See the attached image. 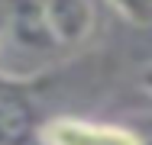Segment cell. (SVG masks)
<instances>
[{"label":"cell","instance_id":"obj_4","mask_svg":"<svg viewBox=\"0 0 152 145\" xmlns=\"http://www.w3.org/2000/svg\"><path fill=\"white\" fill-rule=\"evenodd\" d=\"M32 139H39L32 103L20 90V81L0 74V145H29Z\"/></svg>","mask_w":152,"mask_h":145},{"label":"cell","instance_id":"obj_1","mask_svg":"<svg viewBox=\"0 0 152 145\" xmlns=\"http://www.w3.org/2000/svg\"><path fill=\"white\" fill-rule=\"evenodd\" d=\"M0 52L13 55V68L7 78L20 81L32 71L65 58L45 26L42 0H3L0 7Z\"/></svg>","mask_w":152,"mask_h":145},{"label":"cell","instance_id":"obj_2","mask_svg":"<svg viewBox=\"0 0 152 145\" xmlns=\"http://www.w3.org/2000/svg\"><path fill=\"white\" fill-rule=\"evenodd\" d=\"M42 145H146L139 132L113 126V123H94L81 116H52L39 126Z\"/></svg>","mask_w":152,"mask_h":145},{"label":"cell","instance_id":"obj_3","mask_svg":"<svg viewBox=\"0 0 152 145\" xmlns=\"http://www.w3.org/2000/svg\"><path fill=\"white\" fill-rule=\"evenodd\" d=\"M42 3H45V26L65 58L94 39L97 29L94 0H42Z\"/></svg>","mask_w":152,"mask_h":145},{"label":"cell","instance_id":"obj_5","mask_svg":"<svg viewBox=\"0 0 152 145\" xmlns=\"http://www.w3.org/2000/svg\"><path fill=\"white\" fill-rule=\"evenodd\" d=\"M107 3L120 13L126 23H133L139 29L152 26V0H107Z\"/></svg>","mask_w":152,"mask_h":145},{"label":"cell","instance_id":"obj_6","mask_svg":"<svg viewBox=\"0 0 152 145\" xmlns=\"http://www.w3.org/2000/svg\"><path fill=\"white\" fill-rule=\"evenodd\" d=\"M139 84H142V90H146V94H152V65H146V68H142Z\"/></svg>","mask_w":152,"mask_h":145}]
</instances>
